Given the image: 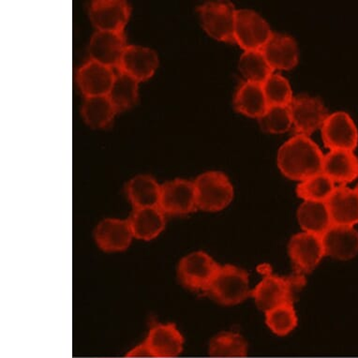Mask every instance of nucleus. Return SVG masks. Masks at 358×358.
I'll use <instances>...</instances> for the list:
<instances>
[{"label":"nucleus","instance_id":"f257e3e1","mask_svg":"<svg viewBox=\"0 0 358 358\" xmlns=\"http://www.w3.org/2000/svg\"><path fill=\"white\" fill-rule=\"evenodd\" d=\"M324 155L308 136L294 134L278 151V167L290 180H305L323 171Z\"/></svg>","mask_w":358,"mask_h":358},{"label":"nucleus","instance_id":"a878e982","mask_svg":"<svg viewBox=\"0 0 358 358\" xmlns=\"http://www.w3.org/2000/svg\"><path fill=\"white\" fill-rule=\"evenodd\" d=\"M117 110L108 96L85 98L81 108L83 120L90 128L103 129L113 123Z\"/></svg>","mask_w":358,"mask_h":358},{"label":"nucleus","instance_id":"bb28decb","mask_svg":"<svg viewBox=\"0 0 358 358\" xmlns=\"http://www.w3.org/2000/svg\"><path fill=\"white\" fill-rule=\"evenodd\" d=\"M108 98L117 113L134 108L138 103L139 82L128 74L117 71Z\"/></svg>","mask_w":358,"mask_h":358},{"label":"nucleus","instance_id":"7c9ffc66","mask_svg":"<svg viewBox=\"0 0 358 358\" xmlns=\"http://www.w3.org/2000/svg\"><path fill=\"white\" fill-rule=\"evenodd\" d=\"M264 313H266L267 327L274 334L280 336V337L290 334L299 323V318H297L296 308H294L293 303H285V304L277 306Z\"/></svg>","mask_w":358,"mask_h":358},{"label":"nucleus","instance_id":"7ed1b4c3","mask_svg":"<svg viewBox=\"0 0 358 358\" xmlns=\"http://www.w3.org/2000/svg\"><path fill=\"white\" fill-rule=\"evenodd\" d=\"M209 294L220 304L235 306L252 296L249 274L241 267L220 266L208 289Z\"/></svg>","mask_w":358,"mask_h":358},{"label":"nucleus","instance_id":"9b49d317","mask_svg":"<svg viewBox=\"0 0 358 358\" xmlns=\"http://www.w3.org/2000/svg\"><path fill=\"white\" fill-rule=\"evenodd\" d=\"M159 208L164 214L187 215L197 209L194 183L176 178L162 184Z\"/></svg>","mask_w":358,"mask_h":358},{"label":"nucleus","instance_id":"5701e85b","mask_svg":"<svg viewBox=\"0 0 358 358\" xmlns=\"http://www.w3.org/2000/svg\"><path fill=\"white\" fill-rule=\"evenodd\" d=\"M128 222L134 238L151 241L164 231L165 214L159 206L134 208Z\"/></svg>","mask_w":358,"mask_h":358},{"label":"nucleus","instance_id":"ddd939ff","mask_svg":"<svg viewBox=\"0 0 358 358\" xmlns=\"http://www.w3.org/2000/svg\"><path fill=\"white\" fill-rule=\"evenodd\" d=\"M115 73L114 69L90 59L77 71V85L85 98L108 96Z\"/></svg>","mask_w":358,"mask_h":358},{"label":"nucleus","instance_id":"412c9836","mask_svg":"<svg viewBox=\"0 0 358 358\" xmlns=\"http://www.w3.org/2000/svg\"><path fill=\"white\" fill-rule=\"evenodd\" d=\"M334 183H351L358 178V158L354 151L330 150L324 156L323 171Z\"/></svg>","mask_w":358,"mask_h":358},{"label":"nucleus","instance_id":"0eeeda50","mask_svg":"<svg viewBox=\"0 0 358 358\" xmlns=\"http://www.w3.org/2000/svg\"><path fill=\"white\" fill-rule=\"evenodd\" d=\"M273 32L259 13L252 10L236 12L235 41L244 51H262Z\"/></svg>","mask_w":358,"mask_h":358},{"label":"nucleus","instance_id":"423d86ee","mask_svg":"<svg viewBox=\"0 0 358 358\" xmlns=\"http://www.w3.org/2000/svg\"><path fill=\"white\" fill-rule=\"evenodd\" d=\"M220 266L208 253L192 252L178 264L179 280L192 290L208 291Z\"/></svg>","mask_w":358,"mask_h":358},{"label":"nucleus","instance_id":"72a5a7b5","mask_svg":"<svg viewBox=\"0 0 358 358\" xmlns=\"http://www.w3.org/2000/svg\"><path fill=\"white\" fill-rule=\"evenodd\" d=\"M355 189H357V191L358 192V184H357V188H355Z\"/></svg>","mask_w":358,"mask_h":358},{"label":"nucleus","instance_id":"a211bd4d","mask_svg":"<svg viewBox=\"0 0 358 358\" xmlns=\"http://www.w3.org/2000/svg\"><path fill=\"white\" fill-rule=\"evenodd\" d=\"M262 52L273 71H290L299 63L296 41L282 33H273Z\"/></svg>","mask_w":358,"mask_h":358},{"label":"nucleus","instance_id":"6ab92c4d","mask_svg":"<svg viewBox=\"0 0 358 358\" xmlns=\"http://www.w3.org/2000/svg\"><path fill=\"white\" fill-rule=\"evenodd\" d=\"M134 238L128 220L106 219L96 227V243L104 252H123L128 249Z\"/></svg>","mask_w":358,"mask_h":358},{"label":"nucleus","instance_id":"2f4dec72","mask_svg":"<svg viewBox=\"0 0 358 358\" xmlns=\"http://www.w3.org/2000/svg\"><path fill=\"white\" fill-rule=\"evenodd\" d=\"M262 131L269 134H282L293 129L290 107L268 106L258 118Z\"/></svg>","mask_w":358,"mask_h":358},{"label":"nucleus","instance_id":"c85d7f7f","mask_svg":"<svg viewBox=\"0 0 358 358\" xmlns=\"http://www.w3.org/2000/svg\"><path fill=\"white\" fill-rule=\"evenodd\" d=\"M238 69L245 81L260 85L274 73L262 51H244L239 59Z\"/></svg>","mask_w":358,"mask_h":358},{"label":"nucleus","instance_id":"39448f33","mask_svg":"<svg viewBox=\"0 0 358 358\" xmlns=\"http://www.w3.org/2000/svg\"><path fill=\"white\" fill-rule=\"evenodd\" d=\"M236 12L233 3L209 1L198 8L201 24L206 34L222 43H236Z\"/></svg>","mask_w":358,"mask_h":358},{"label":"nucleus","instance_id":"f03ea898","mask_svg":"<svg viewBox=\"0 0 358 358\" xmlns=\"http://www.w3.org/2000/svg\"><path fill=\"white\" fill-rule=\"evenodd\" d=\"M197 208L217 212L227 208L234 199V187L229 178L219 171H209L194 181Z\"/></svg>","mask_w":358,"mask_h":358},{"label":"nucleus","instance_id":"6e6552de","mask_svg":"<svg viewBox=\"0 0 358 358\" xmlns=\"http://www.w3.org/2000/svg\"><path fill=\"white\" fill-rule=\"evenodd\" d=\"M293 131L297 136L310 137V134L322 129L329 111L320 99L308 95L294 97L290 104Z\"/></svg>","mask_w":358,"mask_h":358},{"label":"nucleus","instance_id":"9d476101","mask_svg":"<svg viewBox=\"0 0 358 358\" xmlns=\"http://www.w3.org/2000/svg\"><path fill=\"white\" fill-rule=\"evenodd\" d=\"M131 13V6L123 0H95L88 15L97 31L124 33Z\"/></svg>","mask_w":358,"mask_h":358},{"label":"nucleus","instance_id":"393cba45","mask_svg":"<svg viewBox=\"0 0 358 358\" xmlns=\"http://www.w3.org/2000/svg\"><path fill=\"white\" fill-rule=\"evenodd\" d=\"M161 188L152 176L139 175L129 180L127 194L134 208H156L159 206Z\"/></svg>","mask_w":358,"mask_h":358},{"label":"nucleus","instance_id":"4468645a","mask_svg":"<svg viewBox=\"0 0 358 358\" xmlns=\"http://www.w3.org/2000/svg\"><path fill=\"white\" fill-rule=\"evenodd\" d=\"M127 46L125 33L96 31L90 38L88 55L93 62L117 71Z\"/></svg>","mask_w":358,"mask_h":358},{"label":"nucleus","instance_id":"b1692460","mask_svg":"<svg viewBox=\"0 0 358 358\" xmlns=\"http://www.w3.org/2000/svg\"><path fill=\"white\" fill-rule=\"evenodd\" d=\"M297 220L303 232L321 236L333 224L327 202L304 201L297 210Z\"/></svg>","mask_w":358,"mask_h":358},{"label":"nucleus","instance_id":"2eb2a0df","mask_svg":"<svg viewBox=\"0 0 358 358\" xmlns=\"http://www.w3.org/2000/svg\"><path fill=\"white\" fill-rule=\"evenodd\" d=\"M159 64L158 55L152 49L145 46L128 45L117 71H122L141 83L152 78Z\"/></svg>","mask_w":358,"mask_h":358},{"label":"nucleus","instance_id":"f8f14e48","mask_svg":"<svg viewBox=\"0 0 358 358\" xmlns=\"http://www.w3.org/2000/svg\"><path fill=\"white\" fill-rule=\"evenodd\" d=\"M322 139L330 150L354 151L358 144V129L345 112L329 115L321 129Z\"/></svg>","mask_w":358,"mask_h":358},{"label":"nucleus","instance_id":"f3484780","mask_svg":"<svg viewBox=\"0 0 358 358\" xmlns=\"http://www.w3.org/2000/svg\"><path fill=\"white\" fill-rule=\"evenodd\" d=\"M326 255L348 261L358 255V232L355 227L332 224L322 236Z\"/></svg>","mask_w":358,"mask_h":358},{"label":"nucleus","instance_id":"dca6fc26","mask_svg":"<svg viewBox=\"0 0 358 358\" xmlns=\"http://www.w3.org/2000/svg\"><path fill=\"white\" fill-rule=\"evenodd\" d=\"M143 343L150 357H176L183 351L184 338L173 324H159L151 327Z\"/></svg>","mask_w":358,"mask_h":358},{"label":"nucleus","instance_id":"cd10ccee","mask_svg":"<svg viewBox=\"0 0 358 358\" xmlns=\"http://www.w3.org/2000/svg\"><path fill=\"white\" fill-rule=\"evenodd\" d=\"M249 345L243 336L236 332H222L209 341L208 352L211 357H244L248 355Z\"/></svg>","mask_w":358,"mask_h":358},{"label":"nucleus","instance_id":"c756f323","mask_svg":"<svg viewBox=\"0 0 358 358\" xmlns=\"http://www.w3.org/2000/svg\"><path fill=\"white\" fill-rule=\"evenodd\" d=\"M335 189V183L322 172L299 182L296 194L304 201L327 202Z\"/></svg>","mask_w":358,"mask_h":358},{"label":"nucleus","instance_id":"aec40b11","mask_svg":"<svg viewBox=\"0 0 358 358\" xmlns=\"http://www.w3.org/2000/svg\"><path fill=\"white\" fill-rule=\"evenodd\" d=\"M333 224L355 227L358 223V192L344 185L336 187L327 201Z\"/></svg>","mask_w":358,"mask_h":358},{"label":"nucleus","instance_id":"4be33fe9","mask_svg":"<svg viewBox=\"0 0 358 358\" xmlns=\"http://www.w3.org/2000/svg\"><path fill=\"white\" fill-rule=\"evenodd\" d=\"M234 108L239 114L258 118L268 108L263 85L243 81L236 88L233 100Z\"/></svg>","mask_w":358,"mask_h":358},{"label":"nucleus","instance_id":"1a4fd4ad","mask_svg":"<svg viewBox=\"0 0 358 358\" xmlns=\"http://www.w3.org/2000/svg\"><path fill=\"white\" fill-rule=\"evenodd\" d=\"M288 252L296 273L302 276L315 271L326 256L322 236L307 232L296 234L291 238Z\"/></svg>","mask_w":358,"mask_h":358},{"label":"nucleus","instance_id":"473e14b6","mask_svg":"<svg viewBox=\"0 0 358 358\" xmlns=\"http://www.w3.org/2000/svg\"><path fill=\"white\" fill-rule=\"evenodd\" d=\"M263 90L269 106H290L294 98L290 83L282 74H271Z\"/></svg>","mask_w":358,"mask_h":358},{"label":"nucleus","instance_id":"20e7f679","mask_svg":"<svg viewBox=\"0 0 358 358\" xmlns=\"http://www.w3.org/2000/svg\"><path fill=\"white\" fill-rule=\"evenodd\" d=\"M304 285V278L296 274L293 277H280L267 274L252 291L255 304L261 310H271L285 303H293L296 290Z\"/></svg>","mask_w":358,"mask_h":358}]
</instances>
